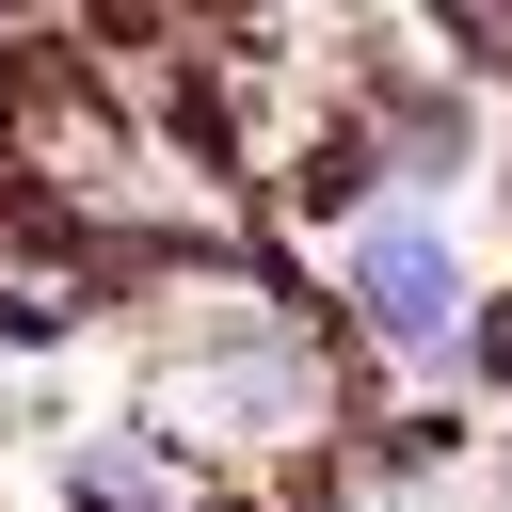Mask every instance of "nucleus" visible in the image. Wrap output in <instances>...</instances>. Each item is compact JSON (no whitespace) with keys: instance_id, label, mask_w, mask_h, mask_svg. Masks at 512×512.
<instances>
[{"instance_id":"nucleus-2","label":"nucleus","mask_w":512,"mask_h":512,"mask_svg":"<svg viewBox=\"0 0 512 512\" xmlns=\"http://www.w3.org/2000/svg\"><path fill=\"white\" fill-rule=\"evenodd\" d=\"M336 320H352L384 368H416V384H464L480 272H464V240H448V208H416V192L352 208V224H336Z\"/></svg>"},{"instance_id":"nucleus-1","label":"nucleus","mask_w":512,"mask_h":512,"mask_svg":"<svg viewBox=\"0 0 512 512\" xmlns=\"http://www.w3.org/2000/svg\"><path fill=\"white\" fill-rule=\"evenodd\" d=\"M192 464H304V448H336L352 432V384H336V336L256 272H224V288H192V320L160 336V400H144Z\"/></svg>"}]
</instances>
